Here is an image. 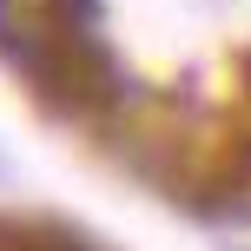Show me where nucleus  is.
<instances>
[{
  "label": "nucleus",
  "instance_id": "obj_1",
  "mask_svg": "<svg viewBox=\"0 0 251 251\" xmlns=\"http://www.w3.org/2000/svg\"><path fill=\"white\" fill-rule=\"evenodd\" d=\"M0 60L66 119H106L126 93L100 40V0H0Z\"/></svg>",
  "mask_w": 251,
  "mask_h": 251
},
{
  "label": "nucleus",
  "instance_id": "obj_2",
  "mask_svg": "<svg viewBox=\"0 0 251 251\" xmlns=\"http://www.w3.org/2000/svg\"><path fill=\"white\" fill-rule=\"evenodd\" d=\"M0 251H93L79 231L66 225H20V218H0Z\"/></svg>",
  "mask_w": 251,
  "mask_h": 251
}]
</instances>
